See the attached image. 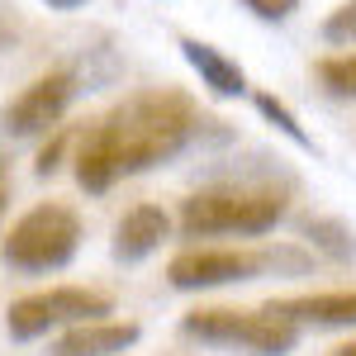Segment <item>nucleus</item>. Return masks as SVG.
Segmentation results:
<instances>
[{"label": "nucleus", "instance_id": "nucleus-7", "mask_svg": "<svg viewBox=\"0 0 356 356\" xmlns=\"http://www.w3.org/2000/svg\"><path fill=\"white\" fill-rule=\"evenodd\" d=\"M76 100V72L57 67V72H43L38 81H29L0 114V129L10 138H43L62 124V114L72 110Z\"/></svg>", "mask_w": 356, "mask_h": 356}, {"label": "nucleus", "instance_id": "nucleus-5", "mask_svg": "<svg viewBox=\"0 0 356 356\" xmlns=\"http://www.w3.org/2000/svg\"><path fill=\"white\" fill-rule=\"evenodd\" d=\"M181 332L191 342L204 347H223V352H243V356H290L300 347V323L280 318L275 309H191L181 318Z\"/></svg>", "mask_w": 356, "mask_h": 356}, {"label": "nucleus", "instance_id": "nucleus-8", "mask_svg": "<svg viewBox=\"0 0 356 356\" xmlns=\"http://www.w3.org/2000/svg\"><path fill=\"white\" fill-rule=\"evenodd\" d=\"M138 328L134 318H81V323H72V328L57 332V342L48 347V356H124L138 347Z\"/></svg>", "mask_w": 356, "mask_h": 356}, {"label": "nucleus", "instance_id": "nucleus-20", "mask_svg": "<svg viewBox=\"0 0 356 356\" xmlns=\"http://www.w3.org/2000/svg\"><path fill=\"white\" fill-rule=\"evenodd\" d=\"M332 356H356V342H342V347H332Z\"/></svg>", "mask_w": 356, "mask_h": 356}, {"label": "nucleus", "instance_id": "nucleus-16", "mask_svg": "<svg viewBox=\"0 0 356 356\" xmlns=\"http://www.w3.org/2000/svg\"><path fill=\"white\" fill-rule=\"evenodd\" d=\"M243 5L257 19H266V24H280V19H290L300 10V0H243Z\"/></svg>", "mask_w": 356, "mask_h": 356}, {"label": "nucleus", "instance_id": "nucleus-10", "mask_svg": "<svg viewBox=\"0 0 356 356\" xmlns=\"http://www.w3.org/2000/svg\"><path fill=\"white\" fill-rule=\"evenodd\" d=\"M280 318L300 328H356V290H323V295H295V300H271Z\"/></svg>", "mask_w": 356, "mask_h": 356}, {"label": "nucleus", "instance_id": "nucleus-11", "mask_svg": "<svg viewBox=\"0 0 356 356\" xmlns=\"http://www.w3.org/2000/svg\"><path fill=\"white\" fill-rule=\"evenodd\" d=\"M181 57L195 67V76L200 86H209V95H219V100H243L247 90V72L233 62L228 53H219L214 43H200V38H181Z\"/></svg>", "mask_w": 356, "mask_h": 356}, {"label": "nucleus", "instance_id": "nucleus-2", "mask_svg": "<svg viewBox=\"0 0 356 356\" xmlns=\"http://www.w3.org/2000/svg\"><path fill=\"white\" fill-rule=\"evenodd\" d=\"M290 214L275 186H209L181 200V238H261Z\"/></svg>", "mask_w": 356, "mask_h": 356}, {"label": "nucleus", "instance_id": "nucleus-14", "mask_svg": "<svg viewBox=\"0 0 356 356\" xmlns=\"http://www.w3.org/2000/svg\"><path fill=\"white\" fill-rule=\"evenodd\" d=\"M314 76L318 86L337 95V100H356V53H337V57H323L318 67H314Z\"/></svg>", "mask_w": 356, "mask_h": 356}, {"label": "nucleus", "instance_id": "nucleus-4", "mask_svg": "<svg viewBox=\"0 0 356 356\" xmlns=\"http://www.w3.org/2000/svg\"><path fill=\"white\" fill-rule=\"evenodd\" d=\"M81 238H86L81 214L62 200H43V204L24 209L10 223L0 257H5V266H15L24 275H48V271H62L81 252Z\"/></svg>", "mask_w": 356, "mask_h": 356}, {"label": "nucleus", "instance_id": "nucleus-1", "mask_svg": "<svg viewBox=\"0 0 356 356\" xmlns=\"http://www.w3.org/2000/svg\"><path fill=\"white\" fill-rule=\"evenodd\" d=\"M219 119L195 105L186 90L176 86H152L124 95L110 114H100L76 143V186L86 195H105L129 176H143L152 166L176 162L181 152H191L200 138L209 134Z\"/></svg>", "mask_w": 356, "mask_h": 356}, {"label": "nucleus", "instance_id": "nucleus-19", "mask_svg": "<svg viewBox=\"0 0 356 356\" xmlns=\"http://www.w3.org/2000/svg\"><path fill=\"white\" fill-rule=\"evenodd\" d=\"M48 10H57V15H72V10H81V5H90V0H43Z\"/></svg>", "mask_w": 356, "mask_h": 356}, {"label": "nucleus", "instance_id": "nucleus-3", "mask_svg": "<svg viewBox=\"0 0 356 356\" xmlns=\"http://www.w3.org/2000/svg\"><path fill=\"white\" fill-rule=\"evenodd\" d=\"M314 257L295 243L280 247H186L171 257L166 280L171 290H219V285H243L261 275H304Z\"/></svg>", "mask_w": 356, "mask_h": 356}, {"label": "nucleus", "instance_id": "nucleus-15", "mask_svg": "<svg viewBox=\"0 0 356 356\" xmlns=\"http://www.w3.org/2000/svg\"><path fill=\"white\" fill-rule=\"evenodd\" d=\"M323 38H328L332 48H356V0H342L323 19Z\"/></svg>", "mask_w": 356, "mask_h": 356}, {"label": "nucleus", "instance_id": "nucleus-13", "mask_svg": "<svg viewBox=\"0 0 356 356\" xmlns=\"http://www.w3.org/2000/svg\"><path fill=\"white\" fill-rule=\"evenodd\" d=\"M247 95H252V105L261 110V119H271V124H275V129H280L285 138H290V143H295L300 152H318L314 134H309L300 119H295V110H290V105H285L280 95H271V90H247Z\"/></svg>", "mask_w": 356, "mask_h": 356}, {"label": "nucleus", "instance_id": "nucleus-18", "mask_svg": "<svg viewBox=\"0 0 356 356\" xmlns=\"http://www.w3.org/2000/svg\"><path fill=\"white\" fill-rule=\"evenodd\" d=\"M5 204H10V171H5V157H0V219H5Z\"/></svg>", "mask_w": 356, "mask_h": 356}, {"label": "nucleus", "instance_id": "nucleus-12", "mask_svg": "<svg viewBox=\"0 0 356 356\" xmlns=\"http://www.w3.org/2000/svg\"><path fill=\"white\" fill-rule=\"evenodd\" d=\"M304 238L314 252H323L332 261H356V233L337 219H304Z\"/></svg>", "mask_w": 356, "mask_h": 356}, {"label": "nucleus", "instance_id": "nucleus-9", "mask_svg": "<svg viewBox=\"0 0 356 356\" xmlns=\"http://www.w3.org/2000/svg\"><path fill=\"white\" fill-rule=\"evenodd\" d=\"M171 238V214L162 204H134L119 228H114V261L124 266H138L143 257H152L157 247Z\"/></svg>", "mask_w": 356, "mask_h": 356}, {"label": "nucleus", "instance_id": "nucleus-6", "mask_svg": "<svg viewBox=\"0 0 356 356\" xmlns=\"http://www.w3.org/2000/svg\"><path fill=\"white\" fill-rule=\"evenodd\" d=\"M114 314V300L105 290H90V285H48V290H33L24 300H15L5 309V328L15 342H38L48 332H62L81 318H105Z\"/></svg>", "mask_w": 356, "mask_h": 356}, {"label": "nucleus", "instance_id": "nucleus-17", "mask_svg": "<svg viewBox=\"0 0 356 356\" xmlns=\"http://www.w3.org/2000/svg\"><path fill=\"white\" fill-rule=\"evenodd\" d=\"M62 147H67V134H57L53 143L38 152V166H33V171H38V176H53L57 166H62Z\"/></svg>", "mask_w": 356, "mask_h": 356}]
</instances>
